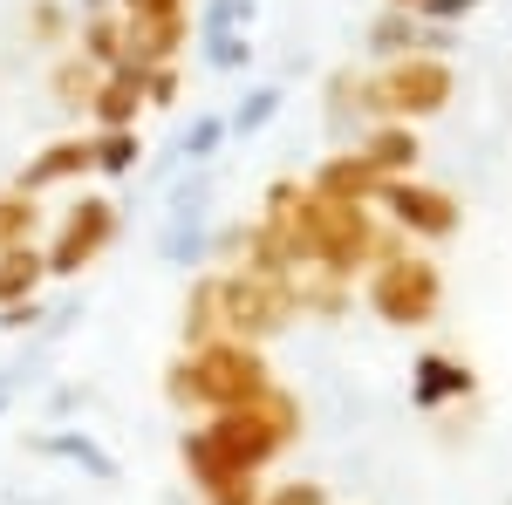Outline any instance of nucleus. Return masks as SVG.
Returning <instances> with one entry per match:
<instances>
[{
  "instance_id": "nucleus-11",
  "label": "nucleus",
  "mask_w": 512,
  "mask_h": 505,
  "mask_svg": "<svg viewBox=\"0 0 512 505\" xmlns=\"http://www.w3.org/2000/svg\"><path fill=\"white\" fill-rule=\"evenodd\" d=\"M355 157H362V164L390 185V178H410V171H417L424 144H417V130H410V123H376V130L355 144Z\"/></svg>"
},
{
  "instance_id": "nucleus-25",
  "label": "nucleus",
  "mask_w": 512,
  "mask_h": 505,
  "mask_svg": "<svg viewBox=\"0 0 512 505\" xmlns=\"http://www.w3.org/2000/svg\"><path fill=\"white\" fill-rule=\"evenodd\" d=\"M117 21L123 28H171V21H192V7L185 0H123Z\"/></svg>"
},
{
  "instance_id": "nucleus-23",
  "label": "nucleus",
  "mask_w": 512,
  "mask_h": 505,
  "mask_svg": "<svg viewBox=\"0 0 512 505\" xmlns=\"http://www.w3.org/2000/svg\"><path fill=\"white\" fill-rule=\"evenodd\" d=\"M219 144H226V117H219V110H198L192 130L178 137V157H185V164H205V157H219Z\"/></svg>"
},
{
  "instance_id": "nucleus-18",
  "label": "nucleus",
  "mask_w": 512,
  "mask_h": 505,
  "mask_svg": "<svg viewBox=\"0 0 512 505\" xmlns=\"http://www.w3.org/2000/svg\"><path fill=\"white\" fill-rule=\"evenodd\" d=\"M280 103H287V89H280V82H260V89H246V96H239V110L226 117V137H260V130L280 117Z\"/></svg>"
},
{
  "instance_id": "nucleus-33",
  "label": "nucleus",
  "mask_w": 512,
  "mask_h": 505,
  "mask_svg": "<svg viewBox=\"0 0 512 505\" xmlns=\"http://www.w3.org/2000/svg\"><path fill=\"white\" fill-rule=\"evenodd\" d=\"M0 410H7V389H0Z\"/></svg>"
},
{
  "instance_id": "nucleus-10",
  "label": "nucleus",
  "mask_w": 512,
  "mask_h": 505,
  "mask_svg": "<svg viewBox=\"0 0 512 505\" xmlns=\"http://www.w3.org/2000/svg\"><path fill=\"white\" fill-rule=\"evenodd\" d=\"M137 110H144V69H130V62L103 69L96 96H89V117H96V130H137Z\"/></svg>"
},
{
  "instance_id": "nucleus-4",
  "label": "nucleus",
  "mask_w": 512,
  "mask_h": 505,
  "mask_svg": "<svg viewBox=\"0 0 512 505\" xmlns=\"http://www.w3.org/2000/svg\"><path fill=\"white\" fill-rule=\"evenodd\" d=\"M451 89H458V76H451L444 55H403V62H390V69H376L355 96H369L376 117L410 123V117H437V110L451 103Z\"/></svg>"
},
{
  "instance_id": "nucleus-3",
  "label": "nucleus",
  "mask_w": 512,
  "mask_h": 505,
  "mask_svg": "<svg viewBox=\"0 0 512 505\" xmlns=\"http://www.w3.org/2000/svg\"><path fill=\"white\" fill-rule=\"evenodd\" d=\"M287 321H294L287 280H267V273H246V267L212 273V342H246V349H260Z\"/></svg>"
},
{
  "instance_id": "nucleus-31",
  "label": "nucleus",
  "mask_w": 512,
  "mask_h": 505,
  "mask_svg": "<svg viewBox=\"0 0 512 505\" xmlns=\"http://www.w3.org/2000/svg\"><path fill=\"white\" fill-rule=\"evenodd\" d=\"M28 28H35L41 41H62V7H55V0H41V7H35V21H28Z\"/></svg>"
},
{
  "instance_id": "nucleus-22",
  "label": "nucleus",
  "mask_w": 512,
  "mask_h": 505,
  "mask_svg": "<svg viewBox=\"0 0 512 505\" xmlns=\"http://www.w3.org/2000/svg\"><path fill=\"white\" fill-rule=\"evenodd\" d=\"M246 28H253V0H205L198 7V41L246 35Z\"/></svg>"
},
{
  "instance_id": "nucleus-16",
  "label": "nucleus",
  "mask_w": 512,
  "mask_h": 505,
  "mask_svg": "<svg viewBox=\"0 0 512 505\" xmlns=\"http://www.w3.org/2000/svg\"><path fill=\"white\" fill-rule=\"evenodd\" d=\"M96 82H103V69H96L89 55H76V48H69V55L55 62V76H48V89H55V103H62V110H89Z\"/></svg>"
},
{
  "instance_id": "nucleus-2",
  "label": "nucleus",
  "mask_w": 512,
  "mask_h": 505,
  "mask_svg": "<svg viewBox=\"0 0 512 505\" xmlns=\"http://www.w3.org/2000/svg\"><path fill=\"white\" fill-rule=\"evenodd\" d=\"M198 437L212 444V458H219L226 471L260 478V471H267L280 451L301 437V403L274 383V389H260L253 403H239V410H219V417L198 430Z\"/></svg>"
},
{
  "instance_id": "nucleus-32",
  "label": "nucleus",
  "mask_w": 512,
  "mask_h": 505,
  "mask_svg": "<svg viewBox=\"0 0 512 505\" xmlns=\"http://www.w3.org/2000/svg\"><path fill=\"white\" fill-rule=\"evenodd\" d=\"M417 7H424V0H390V14H417Z\"/></svg>"
},
{
  "instance_id": "nucleus-27",
  "label": "nucleus",
  "mask_w": 512,
  "mask_h": 505,
  "mask_svg": "<svg viewBox=\"0 0 512 505\" xmlns=\"http://www.w3.org/2000/svg\"><path fill=\"white\" fill-rule=\"evenodd\" d=\"M198 48H205V69H219V76H233V69L253 62V41L246 35H219V41H198Z\"/></svg>"
},
{
  "instance_id": "nucleus-8",
  "label": "nucleus",
  "mask_w": 512,
  "mask_h": 505,
  "mask_svg": "<svg viewBox=\"0 0 512 505\" xmlns=\"http://www.w3.org/2000/svg\"><path fill=\"white\" fill-rule=\"evenodd\" d=\"M178 458H185V471H192V485H198V499H205V505H260V478L226 471L198 430H185V437H178Z\"/></svg>"
},
{
  "instance_id": "nucleus-30",
  "label": "nucleus",
  "mask_w": 512,
  "mask_h": 505,
  "mask_svg": "<svg viewBox=\"0 0 512 505\" xmlns=\"http://www.w3.org/2000/svg\"><path fill=\"white\" fill-rule=\"evenodd\" d=\"M260 505H328V492H321V485H308V478H301V485H280L274 499H260Z\"/></svg>"
},
{
  "instance_id": "nucleus-28",
  "label": "nucleus",
  "mask_w": 512,
  "mask_h": 505,
  "mask_svg": "<svg viewBox=\"0 0 512 505\" xmlns=\"http://www.w3.org/2000/svg\"><path fill=\"white\" fill-rule=\"evenodd\" d=\"M485 0H424L417 7V21H431V28H451V21H465V14H478Z\"/></svg>"
},
{
  "instance_id": "nucleus-1",
  "label": "nucleus",
  "mask_w": 512,
  "mask_h": 505,
  "mask_svg": "<svg viewBox=\"0 0 512 505\" xmlns=\"http://www.w3.org/2000/svg\"><path fill=\"white\" fill-rule=\"evenodd\" d=\"M260 389H274V369H267V355L246 349V342H205V349L178 355L171 369H164V396L178 403V410H239V403H253Z\"/></svg>"
},
{
  "instance_id": "nucleus-20",
  "label": "nucleus",
  "mask_w": 512,
  "mask_h": 505,
  "mask_svg": "<svg viewBox=\"0 0 512 505\" xmlns=\"http://www.w3.org/2000/svg\"><path fill=\"white\" fill-rule=\"evenodd\" d=\"M76 55H89L96 69H117V62H123V21H117V14H89V21H82V48H76Z\"/></svg>"
},
{
  "instance_id": "nucleus-15",
  "label": "nucleus",
  "mask_w": 512,
  "mask_h": 505,
  "mask_svg": "<svg viewBox=\"0 0 512 505\" xmlns=\"http://www.w3.org/2000/svg\"><path fill=\"white\" fill-rule=\"evenodd\" d=\"M41 273H48V267H41L35 246H7V253H0V314L21 308V301H35Z\"/></svg>"
},
{
  "instance_id": "nucleus-9",
  "label": "nucleus",
  "mask_w": 512,
  "mask_h": 505,
  "mask_svg": "<svg viewBox=\"0 0 512 505\" xmlns=\"http://www.w3.org/2000/svg\"><path fill=\"white\" fill-rule=\"evenodd\" d=\"M472 362H458V355H417V369H410V403L417 410H444V403H465L472 396Z\"/></svg>"
},
{
  "instance_id": "nucleus-19",
  "label": "nucleus",
  "mask_w": 512,
  "mask_h": 505,
  "mask_svg": "<svg viewBox=\"0 0 512 505\" xmlns=\"http://www.w3.org/2000/svg\"><path fill=\"white\" fill-rule=\"evenodd\" d=\"M137 130H96L89 137V171H103V178H130L137 171Z\"/></svg>"
},
{
  "instance_id": "nucleus-29",
  "label": "nucleus",
  "mask_w": 512,
  "mask_h": 505,
  "mask_svg": "<svg viewBox=\"0 0 512 505\" xmlns=\"http://www.w3.org/2000/svg\"><path fill=\"white\" fill-rule=\"evenodd\" d=\"M205 198H212V178L198 171V178H185V185L171 192V212H205Z\"/></svg>"
},
{
  "instance_id": "nucleus-26",
  "label": "nucleus",
  "mask_w": 512,
  "mask_h": 505,
  "mask_svg": "<svg viewBox=\"0 0 512 505\" xmlns=\"http://www.w3.org/2000/svg\"><path fill=\"white\" fill-rule=\"evenodd\" d=\"M185 342H192V349L212 342V273H198V280H192V301H185Z\"/></svg>"
},
{
  "instance_id": "nucleus-14",
  "label": "nucleus",
  "mask_w": 512,
  "mask_h": 505,
  "mask_svg": "<svg viewBox=\"0 0 512 505\" xmlns=\"http://www.w3.org/2000/svg\"><path fill=\"white\" fill-rule=\"evenodd\" d=\"M76 171H89V137H55L41 157L21 164V185H14V192L35 198L41 185H62V178H76Z\"/></svg>"
},
{
  "instance_id": "nucleus-24",
  "label": "nucleus",
  "mask_w": 512,
  "mask_h": 505,
  "mask_svg": "<svg viewBox=\"0 0 512 505\" xmlns=\"http://www.w3.org/2000/svg\"><path fill=\"white\" fill-rule=\"evenodd\" d=\"M35 239V198L28 192H0V253Z\"/></svg>"
},
{
  "instance_id": "nucleus-7",
  "label": "nucleus",
  "mask_w": 512,
  "mask_h": 505,
  "mask_svg": "<svg viewBox=\"0 0 512 505\" xmlns=\"http://www.w3.org/2000/svg\"><path fill=\"white\" fill-rule=\"evenodd\" d=\"M376 198L390 205L396 233H417V239H451L458 233V212H465L444 185H417V178H390Z\"/></svg>"
},
{
  "instance_id": "nucleus-6",
  "label": "nucleus",
  "mask_w": 512,
  "mask_h": 505,
  "mask_svg": "<svg viewBox=\"0 0 512 505\" xmlns=\"http://www.w3.org/2000/svg\"><path fill=\"white\" fill-rule=\"evenodd\" d=\"M110 239H117V205L110 198H76L69 219H62V233H55V246L41 253V267L55 273V280H76L82 267H96L110 253Z\"/></svg>"
},
{
  "instance_id": "nucleus-12",
  "label": "nucleus",
  "mask_w": 512,
  "mask_h": 505,
  "mask_svg": "<svg viewBox=\"0 0 512 505\" xmlns=\"http://www.w3.org/2000/svg\"><path fill=\"white\" fill-rule=\"evenodd\" d=\"M308 192L328 198V205H369V198L383 192V178H376V171H369L355 151H342V157H328L315 178H308Z\"/></svg>"
},
{
  "instance_id": "nucleus-13",
  "label": "nucleus",
  "mask_w": 512,
  "mask_h": 505,
  "mask_svg": "<svg viewBox=\"0 0 512 505\" xmlns=\"http://www.w3.org/2000/svg\"><path fill=\"white\" fill-rule=\"evenodd\" d=\"M35 451H48V458H62V465H76V471H89L96 485H117V478H123V465L89 437V430H48V437H35Z\"/></svg>"
},
{
  "instance_id": "nucleus-17",
  "label": "nucleus",
  "mask_w": 512,
  "mask_h": 505,
  "mask_svg": "<svg viewBox=\"0 0 512 505\" xmlns=\"http://www.w3.org/2000/svg\"><path fill=\"white\" fill-rule=\"evenodd\" d=\"M369 48H376L383 62H403V55L424 48V21H417V14H376V21H369Z\"/></svg>"
},
{
  "instance_id": "nucleus-21",
  "label": "nucleus",
  "mask_w": 512,
  "mask_h": 505,
  "mask_svg": "<svg viewBox=\"0 0 512 505\" xmlns=\"http://www.w3.org/2000/svg\"><path fill=\"white\" fill-rule=\"evenodd\" d=\"M164 260L171 267H185V260H198L205 253V212H171V226H164Z\"/></svg>"
},
{
  "instance_id": "nucleus-5",
  "label": "nucleus",
  "mask_w": 512,
  "mask_h": 505,
  "mask_svg": "<svg viewBox=\"0 0 512 505\" xmlns=\"http://www.w3.org/2000/svg\"><path fill=\"white\" fill-rule=\"evenodd\" d=\"M444 308V273L424 253H396L369 273V314L390 321V328H424Z\"/></svg>"
}]
</instances>
